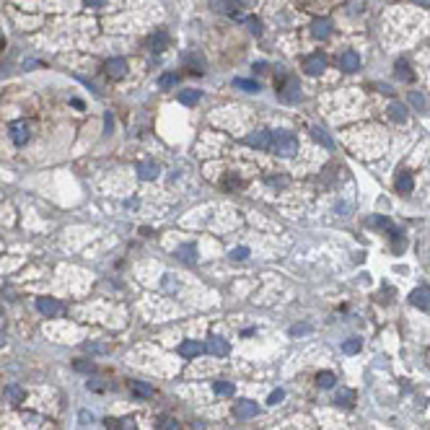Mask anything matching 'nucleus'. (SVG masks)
Listing matches in <instances>:
<instances>
[{
    "instance_id": "nucleus-44",
    "label": "nucleus",
    "mask_w": 430,
    "mask_h": 430,
    "mask_svg": "<svg viewBox=\"0 0 430 430\" xmlns=\"http://www.w3.org/2000/svg\"><path fill=\"white\" fill-rule=\"evenodd\" d=\"M306 332H308V327H306V324H301V327H293L290 329V334H306Z\"/></svg>"
},
{
    "instance_id": "nucleus-33",
    "label": "nucleus",
    "mask_w": 430,
    "mask_h": 430,
    "mask_svg": "<svg viewBox=\"0 0 430 430\" xmlns=\"http://www.w3.org/2000/svg\"><path fill=\"white\" fill-rule=\"evenodd\" d=\"M158 430H179V422L171 420V417H163L161 422H158Z\"/></svg>"
},
{
    "instance_id": "nucleus-28",
    "label": "nucleus",
    "mask_w": 430,
    "mask_h": 430,
    "mask_svg": "<svg viewBox=\"0 0 430 430\" xmlns=\"http://www.w3.org/2000/svg\"><path fill=\"white\" fill-rule=\"evenodd\" d=\"M213 389H215L218 397H231L233 394V383H228V381H215Z\"/></svg>"
},
{
    "instance_id": "nucleus-14",
    "label": "nucleus",
    "mask_w": 430,
    "mask_h": 430,
    "mask_svg": "<svg viewBox=\"0 0 430 430\" xmlns=\"http://www.w3.org/2000/svg\"><path fill=\"white\" fill-rule=\"evenodd\" d=\"M36 308H39L44 316H57L60 311H63L60 301H55V298H39V301H36Z\"/></svg>"
},
{
    "instance_id": "nucleus-39",
    "label": "nucleus",
    "mask_w": 430,
    "mask_h": 430,
    "mask_svg": "<svg viewBox=\"0 0 430 430\" xmlns=\"http://www.w3.org/2000/svg\"><path fill=\"white\" fill-rule=\"evenodd\" d=\"M283 397H285V391H283V389H277V391H272V394H270L267 402H270V404H277V402H283Z\"/></svg>"
},
{
    "instance_id": "nucleus-41",
    "label": "nucleus",
    "mask_w": 430,
    "mask_h": 430,
    "mask_svg": "<svg viewBox=\"0 0 430 430\" xmlns=\"http://www.w3.org/2000/svg\"><path fill=\"white\" fill-rule=\"evenodd\" d=\"M75 371H94V363H75Z\"/></svg>"
},
{
    "instance_id": "nucleus-30",
    "label": "nucleus",
    "mask_w": 430,
    "mask_h": 430,
    "mask_svg": "<svg viewBox=\"0 0 430 430\" xmlns=\"http://www.w3.org/2000/svg\"><path fill=\"white\" fill-rule=\"evenodd\" d=\"M5 397H8V402L18 404L21 399H24V389H21V386H8V389H5Z\"/></svg>"
},
{
    "instance_id": "nucleus-34",
    "label": "nucleus",
    "mask_w": 430,
    "mask_h": 430,
    "mask_svg": "<svg viewBox=\"0 0 430 430\" xmlns=\"http://www.w3.org/2000/svg\"><path fill=\"white\" fill-rule=\"evenodd\" d=\"M83 350H86V352H107L109 348H107V345H99V342H86V345H83Z\"/></svg>"
},
{
    "instance_id": "nucleus-19",
    "label": "nucleus",
    "mask_w": 430,
    "mask_h": 430,
    "mask_svg": "<svg viewBox=\"0 0 430 430\" xmlns=\"http://www.w3.org/2000/svg\"><path fill=\"white\" fill-rule=\"evenodd\" d=\"M397 190L404 192V194H410L414 190V182H412V176L407 174V171H399V174H397Z\"/></svg>"
},
{
    "instance_id": "nucleus-9",
    "label": "nucleus",
    "mask_w": 430,
    "mask_h": 430,
    "mask_svg": "<svg viewBox=\"0 0 430 430\" xmlns=\"http://www.w3.org/2000/svg\"><path fill=\"white\" fill-rule=\"evenodd\" d=\"M339 67H342L345 73L360 70V55H358V52H352V49L342 52V55H339Z\"/></svg>"
},
{
    "instance_id": "nucleus-36",
    "label": "nucleus",
    "mask_w": 430,
    "mask_h": 430,
    "mask_svg": "<svg viewBox=\"0 0 430 430\" xmlns=\"http://www.w3.org/2000/svg\"><path fill=\"white\" fill-rule=\"evenodd\" d=\"M246 24H249V32L252 34H262V21L259 18H246Z\"/></svg>"
},
{
    "instance_id": "nucleus-27",
    "label": "nucleus",
    "mask_w": 430,
    "mask_h": 430,
    "mask_svg": "<svg viewBox=\"0 0 430 430\" xmlns=\"http://www.w3.org/2000/svg\"><path fill=\"white\" fill-rule=\"evenodd\" d=\"M397 75H399L402 80H407V83L414 80V75H412V70H410V65H407L404 60H399V63H397Z\"/></svg>"
},
{
    "instance_id": "nucleus-6",
    "label": "nucleus",
    "mask_w": 430,
    "mask_h": 430,
    "mask_svg": "<svg viewBox=\"0 0 430 430\" xmlns=\"http://www.w3.org/2000/svg\"><path fill=\"white\" fill-rule=\"evenodd\" d=\"M104 70H107V75H109V78H114V80L125 78V73H127V60H125V57H111V60H107Z\"/></svg>"
},
{
    "instance_id": "nucleus-1",
    "label": "nucleus",
    "mask_w": 430,
    "mask_h": 430,
    "mask_svg": "<svg viewBox=\"0 0 430 430\" xmlns=\"http://www.w3.org/2000/svg\"><path fill=\"white\" fill-rule=\"evenodd\" d=\"M272 150L277 156H283V158H293L298 153V140H296V135L293 132H285V130H277L272 132Z\"/></svg>"
},
{
    "instance_id": "nucleus-46",
    "label": "nucleus",
    "mask_w": 430,
    "mask_h": 430,
    "mask_svg": "<svg viewBox=\"0 0 430 430\" xmlns=\"http://www.w3.org/2000/svg\"><path fill=\"white\" fill-rule=\"evenodd\" d=\"M381 94H391V86H389V83H381Z\"/></svg>"
},
{
    "instance_id": "nucleus-20",
    "label": "nucleus",
    "mask_w": 430,
    "mask_h": 430,
    "mask_svg": "<svg viewBox=\"0 0 430 430\" xmlns=\"http://www.w3.org/2000/svg\"><path fill=\"white\" fill-rule=\"evenodd\" d=\"M311 135H314V140L321 143L324 148H334V140L327 135V130H324V127H311Z\"/></svg>"
},
{
    "instance_id": "nucleus-3",
    "label": "nucleus",
    "mask_w": 430,
    "mask_h": 430,
    "mask_svg": "<svg viewBox=\"0 0 430 430\" xmlns=\"http://www.w3.org/2000/svg\"><path fill=\"white\" fill-rule=\"evenodd\" d=\"M8 135H11V140H13V145H26L29 138H32V127H29V122H24V119H16V122H11L8 125Z\"/></svg>"
},
{
    "instance_id": "nucleus-7",
    "label": "nucleus",
    "mask_w": 430,
    "mask_h": 430,
    "mask_svg": "<svg viewBox=\"0 0 430 430\" xmlns=\"http://www.w3.org/2000/svg\"><path fill=\"white\" fill-rule=\"evenodd\" d=\"M169 42H171L169 34H166L163 29H158V32H153V34L145 39V47H148L150 52H163L166 47H169Z\"/></svg>"
},
{
    "instance_id": "nucleus-16",
    "label": "nucleus",
    "mask_w": 430,
    "mask_h": 430,
    "mask_svg": "<svg viewBox=\"0 0 430 430\" xmlns=\"http://www.w3.org/2000/svg\"><path fill=\"white\" fill-rule=\"evenodd\" d=\"M311 34L316 36V39H327V36L332 34V21L329 18H316L311 24Z\"/></svg>"
},
{
    "instance_id": "nucleus-31",
    "label": "nucleus",
    "mask_w": 430,
    "mask_h": 430,
    "mask_svg": "<svg viewBox=\"0 0 430 430\" xmlns=\"http://www.w3.org/2000/svg\"><path fill=\"white\" fill-rule=\"evenodd\" d=\"M239 187H241V179L236 174H228L223 179V190H239Z\"/></svg>"
},
{
    "instance_id": "nucleus-42",
    "label": "nucleus",
    "mask_w": 430,
    "mask_h": 430,
    "mask_svg": "<svg viewBox=\"0 0 430 430\" xmlns=\"http://www.w3.org/2000/svg\"><path fill=\"white\" fill-rule=\"evenodd\" d=\"M83 3H86L88 8H101V5H104V0H83Z\"/></svg>"
},
{
    "instance_id": "nucleus-2",
    "label": "nucleus",
    "mask_w": 430,
    "mask_h": 430,
    "mask_svg": "<svg viewBox=\"0 0 430 430\" xmlns=\"http://www.w3.org/2000/svg\"><path fill=\"white\" fill-rule=\"evenodd\" d=\"M275 88L280 94L285 104H298L301 101V83L293 75H280V80H275Z\"/></svg>"
},
{
    "instance_id": "nucleus-35",
    "label": "nucleus",
    "mask_w": 430,
    "mask_h": 430,
    "mask_svg": "<svg viewBox=\"0 0 430 430\" xmlns=\"http://www.w3.org/2000/svg\"><path fill=\"white\" fill-rule=\"evenodd\" d=\"M246 256H249V249L246 246H239V249H233V252H231V259L233 262H236V259L241 262V259H246Z\"/></svg>"
},
{
    "instance_id": "nucleus-26",
    "label": "nucleus",
    "mask_w": 430,
    "mask_h": 430,
    "mask_svg": "<svg viewBox=\"0 0 430 430\" xmlns=\"http://www.w3.org/2000/svg\"><path fill=\"white\" fill-rule=\"evenodd\" d=\"M352 399H355V391H350V389H342V391H339V394H337V399H334V402H337V404H342V407H352Z\"/></svg>"
},
{
    "instance_id": "nucleus-17",
    "label": "nucleus",
    "mask_w": 430,
    "mask_h": 430,
    "mask_svg": "<svg viewBox=\"0 0 430 430\" xmlns=\"http://www.w3.org/2000/svg\"><path fill=\"white\" fill-rule=\"evenodd\" d=\"M176 254L182 256V262H187V265H194V262H197V249H194V244H182L176 249Z\"/></svg>"
},
{
    "instance_id": "nucleus-13",
    "label": "nucleus",
    "mask_w": 430,
    "mask_h": 430,
    "mask_svg": "<svg viewBox=\"0 0 430 430\" xmlns=\"http://www.w3.org/2000/svg\"><path fill=\"white\" fill-rule=\"evenodd\" d=\"M184 67H190V73L202 75L205 73V60H202L200 52H187L184 55Z\"/></svg>"
},
{
    "instance_id": "nucleus-40",
    "label": "nucleus",
    "mask_w": 430,
    "mask_h": 430,
    "mask_svg": "<svg viewBox=\"0 0 430 430\" xmlns=\"http://www.w3.org/2000/svg\"><path fill=\"white\" fill-rule=\"evenodd\" d=\"M267 184L270 187H285V184H288V179H285V176H272V179H267Z\"/></svg>"
},
{
    "instance_id": "nucleus-23",
    "label": "nucleus",
    "mask_w": 430,
    "mask_h": 430,
    "mask_svg": "<svg viewBox=\"0 0 430 430\" xmlns=\"http://www.w3.org/2000/svg\"><path fill=\"white\" fill-rule=\"evenodd\" d=\"M176 83H179V75L176 73H166V75L158 78V88H161V91H169V88H174Z\"/></svg>"
},
{
    "instance_id": "nucleus-11",
    "label": "nucleus",
    "mask_w": 430,
    "mask_h": 430,
    "mask_svg": "<svg viewBox=\"0 0 430 430\" xmlns=\"http://www.w3.org/2000/svg\"><path fill=\"white\" fill-rule=\"evenodd\" d=\"M158 174H161L158 163H153V161H140L138 163V176L143 179V182H153Z\"/></svg>"
},
{
    "instance_id": "nucleus-4",
    "label": "nucleus",
    "mask_w": 430,
    "mask_h": 430,
    "mask_svg": "<svg viewBox=\"0 0 430 430\" xmlns=\"http://www.w3.org/2000/svg\"><path fill=\"white\" fill-rule=\"evenodd\" d=\"M244 143L249 148H256V150H267V148H272V132L270 130H256L252 135H246Z\"/></svg>"
},
{
    "instance_id": "nucleus-47",
    "label": "nucleus",
    "mask_w": 430,
    "mask_h": 430,
    "mask_svg": "<svg viewBox=\"0 0 430 430\" xmlns=\"http://www.w3.org/2000/svg\"><path fill=\"white\" fill-rule=\"evenodd\" d=\"M417 5H422V8H430V0H414Z\"/></svg>"
},
{
    "instance_id": "nucleus-38",
    "label": "nucleus",
    "mask_w": 430,
    "mask_h": 430,
    "mask_svg": "<svg viewBox=\"0 0 430 430\" xmlns=\"http://www.w3.org/2000/svg\"><path fill=\"white\" fill-rule=\"evenodd\" d=\"M371 223H373V225H379V228H386V231L391 228V223H389V218H383V215H379V218H373V221H371Z\"/></svg>"
},
{
    "instance_id": "nucleus-25",
    "label": "nucleus",
    "mask_w": 430,
    "mask_h": 430,
    "mask_svg": "<svg viewBox=\"0 0 430 430\" xmlns=\"http://www.w3.org/2000/svg\"><path fill=\"white\" fill-rule=\"evenodd\" d=\"M334 381H337L334 373H329V371H321L319 376H316V383H319L321 389H332V386H334Z\"/></svg>"
},
{
    "instance_id": "nucleus-10",
    "label": "nucleus",
    "mask_w": 430,
    "mask_h": 430,
    "mask_svg": "<svg viewBox=\"0 0 430 430\" xmlns=\"http://www.w3.org/2000/svg\"><path fill=\"white\" fill-rule=\"evenodd\" d=\"M205 352V345L197 342V339H184L182 345H179V355H184V358H197Z\"/></svg>"
},
{
    "instance_id": "nucleus-24",
    "label": "nucleus",
    "mask_w": 430,
    "mask_h": 430,
    "mask_svg": "<svg viewBox=\"0 0 430 430\" xmlns=\"http://www.w3.org/2000/svg\"><path fill=\"white\" fill-rule=\"evenodd\" d=\"M233 86L241 88V91H246V94H256V91H259V83H256V80H246V78H236V80H233Z\"/></svg>"
},
{
    "instance_id": "nucleus-18",
    "label": "nucleus",
    "mask_w": 430,
    "mask_h": 430,
    "mask_svg": "<svg viewBox=\"0 0 430 430\" xmlns=\"http://www.w3.org/2000/svg\"><path fill=\"white\" fill-rule=\"evenodd\" d=\"M389 119H394V122H407V107L404 104H399V101H394V104H389Z\"/></svg>"
},
{
    "instance_id": "nucleus-5",
    "label": "nucleus",
    "mask_w": 430,
    "mask_h": 430,
    "mask_svg": "<svg viewBox=\"0 0 430 430\" xmlns=\"http://www.w3.org/2000/svg\"><path fill=\"white\" fill-rule=\"evenodd\" d=\"M303 70H306L308 75L324 73V70H327V57H324L321 52H314V55H308V57L303 60Z\"/></svg>"
},
{
    "instance_id": "nucleus-15",
    "label": "nucleus",
    "mask_w": 430,
    "mask_h": 430,
    "mask_svg": "<svg viewBox=\"0 0 430 430\" xmlns=\"http://www.w3.org/2000/svg\"><path fill=\"white\" fill-rule=\"evenodd\" d=\"M410 301H412V306L422 308V311H430V290H428V288H417V290H412Z\"/></svg>"
},
{
    "instance_id": "nucleus-8",
    "label": "nucleus",
    "mask_w": 430,
    "mask_h": 430,
    "mask_svg": "<svg viewBox=\"0 0 430 430\" xmlns=\"http://www.w3.org/2000/svg\"><path fill=\"white\" fill-rule=\"evenodd\" d=\"M256 412H259V410H256V402H252V399H239L236 407H233L236 420H249V417H254Z\"/></svg>"
},
{
    "instance_id": "nucleus-29",
    "label": "nucleus",
    "mask_w": 430,
    "mask_h": 430,
    "mask_svg": "<svg viewBox=\"0 0 430 430\" xmlns=\"http://www.w3.org/2000/svg\"><path fill=\"white\" fill-rule=\"evenodd\" d=\"M342 352H348V355H355V352H360V339H358V337H350V339H345V345H342Z\"/></svg>"
},
{
    "instance_id": "nucleus-45",
    "label": "nucleus",
    "mask_w": 430,
    "mask_h": 430,
    "mask_svg": "<svg viewBox=\"0 0 430 430\" xmlns=\"http://www.w3.org/2000/svg\"><path fill=\"white\" fill-rule=\"evenodd\" d=\"M254 70L256 73H265L267 70V63H254Z\"/></svg>"
},
{
    "instance_id": "nucleus-43",
    "label": "nucleus",
    "mask_w": 430,
    "mask_h": 430,
    "mask_svg": "<svg viewBox=\"0 0 430 430\" xmlns=\"http://www.w3.org/2000/svg\"><path fill=\"white\" fill-rule=\"evenodd\" d=\"M236 3H239V8H254L256 0H236Z\"/></svg>"
},
{
    "instance_id": "nucleus-37",
    "label": "nucleus",
    "mask_w": 430,
    "mask_h": 430,
    "mask_svg": "<svg viewBox=\"0 0 430 430\" xmlns=\"http://www.w3.org/2000/svg\"><path fill=\"white\" fill-rule=\"evenodd\" d=\"M111 127H114V119H111V111H107V114H104V135H109Z\"/></svg>"
},
{
    "instance_id": "nucleus-22",
    "label": "nucleus",
    "mask_w": 430,
    "mask_h": 430,
    "mask_svg": "<svg viewBox=\"0 0 430 430\" xmlns=\"http://www.w3.org/2000/svg\"><path fill=\"white\" fill-rule=\"evenodd\" d=\"M132 394L135 397H140V399H148V397H153V386H148V383H143V381H132Z\"/></svg>"
},
{
    "instance_id": "nucleus-21",
    "label": "nucleus",
    "mask_w": 430,
    "mask_h": 430,
    "mask_svg": "<svg viewBox=\"0 0 430 430\" xmlns=\"http://www.w3.org/2000/svg\"><path fill=\"white\" fill-rule=\"evenodd\" d=\"M202 99V94L200 91H194V88H187V91H179V101L187 104V107H194Z\"/></svg>"
},
{
    "instance_id": "nucleus-32",
    "label": "nucleus",
    "mask_w": 430,
    "mask_h": 430,
    "mask_svg": "<svg viewBox=\"0 0 430 430\" xmlns=\"http://www.w3.org/2000/svg\"><path fill=\"white\" fill-rule=\"evenodd\" d=\"M410 101H412V107H414V109H420V111L425 109V96H422V94L412 91V94H410Z\"/></svg>"
},
{
    "instance_id": "nucleus-12",
    "label": "nucleus",
    "mask_w": 430,
    "mask_h": 430,
    "mask_svg": "<svg viewBox=\"0 0 430 430\" xmlns=\"http://www.w3.org/2000/svg\"><path fill=\"white\" fill-rule=\"evenodd\" d=\"M205 350L210 352V355L223 358V355H228V352H231V345L225 342V339H221V337H210V342L205 345Z\"/></svg>"
}]
</instances>
